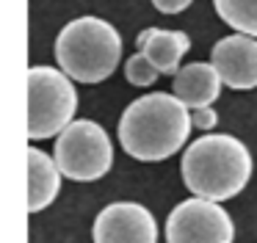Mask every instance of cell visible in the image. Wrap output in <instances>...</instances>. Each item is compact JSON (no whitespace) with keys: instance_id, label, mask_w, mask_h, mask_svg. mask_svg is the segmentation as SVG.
<instances>
[{"instance_id":"1","label":"cell","mask_w":257,"mask_h":243,"mask_svg":"<svg viewBox=\"0 0 257 243\" xmlns=\"http://www.w3.org/2000/svg\"><path fill=\"white\" fill-rule=\"evenodd\" d=\"M191 108L174 94H144L124 108L119 119V141L136 160H166L188 141Z\"/></svg>"},{"instance_id":"2","label":"cell","mask_w":257,"mask_h":243,"mask_svg":"<svg viewBox=\"0 0 257 243\" xmlns=\"http://www.w3.org/2000/svg\"><path fill=\"white\" fill-rule=\"evenodd\" d=\"M251 177V155L235 136L207 133L183 155V180L194 196L224 202L238 196Z\"/></svg>"},{"instance_id":"3","label":"cell","mask_w":257,"mask_h":243,"mask_svg":"<svg viewBox=\"0 0 257 243\" xmlns=\"http://www.w3.org/2000/svg\"><path fill=\"white\" fill-rule=\"evenodd\" d=\"M122 58V36L100 17H78L58 31L56 61L72 80L102 83Z\"/></svg>"},{"instance_id":"4","label":"cell","mask_w":257,"mask_h":243,"mask_svg":"<svg viewBox=\"0 0 257 243\" xmlns=\"http://www.w3.org/2000/svg\"><path fill=\"white\" fill-rule=\"evenodd\" d=\"M78 110V91L72 77L56 66L28 69V138H53L72 125Z\"/></svg>"},{"instance_id":"5","label":"cell","mask_w":257,"mask_h":243,"mask_svg":"<svg viewBox=\"0 0 257 243\" xmlns=\"http://www.w3.org/2000/svg\"><path fill=\"white\" fill-rule=\"evenodd\" d=\"M53 158L67 180L94 182L111 171L113 144L97 122L78 119L58 133Z\"/></svg>"},{"instance_id":"6","label":"cell","mask_w":257,"mask_h":243,"mask_svg":"<svg viewBox=\"0 0 257 243\" xmlns=\"http://www.w3.org/2000/svg\"><path fill=\"white\" fill-rule=\"evenodd\" d=\"M229 213L213 199H185L166 218V243H232Z\"/></svg>"},{"instance_id":"7","label":"cell","mask_w":257,"mask_h":243,"mask_svg":"<svg viewBox=\"0 0 257 243\" xmlns=\"http://www.w3.org/2000/svg\"><path fill=\"white\" fill-rule=\"evenodd\" d=\"M94 243H158V224L144 204L113 202L94 218Z\"/></svg>"},{"instance_id":"8","label":"cell","mask_w":257,"mask_h":243,"mask_svg":"<svg viewBox=\"0 0 257 243\" xmlns=\"http://www.w3.org/2000/svg\"><path fill=\"white\" fill-rule=\"evenodd\" d=\"M213 66L218 69L224 86L235 91L257 88V36L232 33L218 39L213 47Z\"/></svg>"},{"instance_id":"9","label":"cell","mask_w":257,"mask_h":243,"mask_svg":"<svg viewBox=\"0 0 257 243\" xmlns=\"http://www.w3.org/2000/svg\"><path fill=\"white\" fill-rule=\"evenodd\" d=\"M221 75L218 69L210 64H188V66H180V72L174 75L172 83V94L177 99H183L188 108H202V105H213L221 91Z\"/></svg>"},{"instance_id":"10","label":"cell","mask_w":257,"mask_h":243,"mask_svg":"<svg viewBox=\"0 0 257 243\" xmlns=\"http://www.w3.org/2000/svg\"><path fill=\"white\" fill-rule=\"evenodd\" d=\"M139 50L150 55V61L158 66L161 75H177L180 61L191 50V39L183 31L147 28V31L139 33Z\"/></svg>"},{"instance_id":"11","label":"cell","mask_w":257,"mask_h":243,"mask_svg":"<svg viewBox=\"0 0 257 243\" xmlns=\"http://www.w3.org/2000/svg\"><path fill=\"white\" fill-rule=\"evenodd\" d=\"M61 169H58L56 158L45 155L42 149L31 147L28 149V210L39 213L47 204H53V199L58 196L61 188Z\"/></svg>"},{"instance_id":"12","label":"cell","mask_w":257,"mask_h":243,"mask_svg":"<svg viewBox=\"0 0 257 243\" xmlns=\"http://www.w3.org/2000/svg\"><path fill=\"white\" fill-rule=\"evenodd\" d=\"M213 6L229 28L257 36V0H213Z\"/></svg>"},{"instance_id":"13","label":"cell","mask_w":257,"mask_h":243,"mask_svg":"<svg viewBox=\"0 0 257 243\" xmlns=\"http://www.w3.org/2000/svg\"><path fill=\"white\" fill-rule=\"evenodd\" d=\"M158 66L150 61V55L147 53H136V55H130L127 61H124V77H127L133 86H152V83L158 80Z\"/></svg>"},{"instance_id":"14","label":"cell","mask_w":257,"mask_h":243,"mask_svg":"<svg viewBox=\"0 0 257 243\" xmlns=\"http://www.w3.org/2000/svg\"><path fill=\"white\" fill-rule=\"evenodd\" d=\"M218 122L216 110L210 108V105H202V108H191V125L199 127V130H213Z\"/></svg>"},{"instance_id":"15","label":"cell","mask_w":257,"mask_h":243,"mask_svg":"<svg viewBox=\"0 0 257 243\" xmlns=\"http://www.w3.org/2000/svg\"><path fill=\"white\" fill-rule=\"evenodd\" d=\"M191 3H194V0H152V6H155L161 14H180V11H185Z\"/></svg>"}]
</instances>
